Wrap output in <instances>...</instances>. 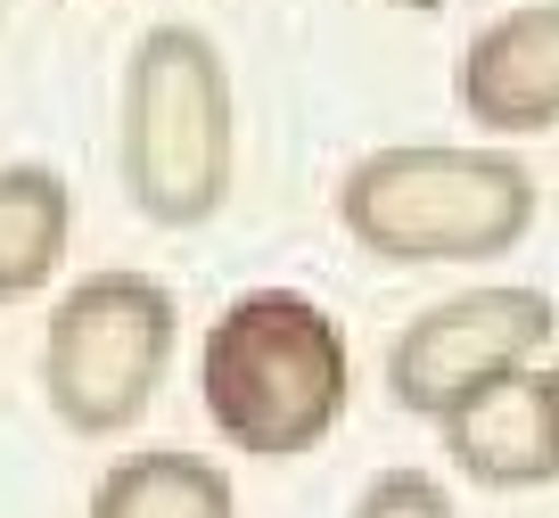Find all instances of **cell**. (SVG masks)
Returning <instances> with one entry per match:
<instances>
[{"label":"cell","instance_id":"7c38bea8","mask_svg":"<svg viewBox=\"0 0 559 518\" xmlns=\"http://www.w3.org/2000/svg\"><path fill=\"white\" fill-rule=\"evenodd\" d=\"M0 17H9V0H0Z\"/></svg>","mask_w":559,"mask_h":518},{"label":"cell","instance_id":"30bf717a","mask_svg":"<svg viewBox=\"0 0 559 518\" xmlns=\"http://www.w3.org/2000/svg\"><path fill=\"white\" fill-rule=\"evenodd\" d=\"M346 518H461L453 510V485L437 469H379V478L354 494Z\"/></svg>","mask_w":559,"mask_h":518},{"label":"cell","instance_id":"8992f818","mask_svg":"<svg viewBox=\"0 0 559 518\" xmlns=\"http://www.w3.org/2000/svg\"><path fill=\"white\" fill-rule=\"evenodd\" d=\"M453 107L502 149L559 132V0H519L477 25L453 58Z\"/></svg>","mask_w":559,"mask_h":518},{"label":"cell","instance_id":"6da1fadb","mask_svg":"<svg viewBox=\"0 0 559 518\" xmlns=\"http://www.w3.org/2000/svg\"><path fill=\"white\" fill-rule=\"evenodd\" d=\"M198 403H206V428L247 461L321 452L354 403L346 321L305 289L230 296L198 345Z\"/></svg>","mask_w":559,"mask_h":518},{"label":"cell","instance_id":"3957f363","mask_svg":"<svg viewBox=\"0 0 559 518\" xmlns=\"http://www.w3.org/2000/svg\"><path fill=\"white\" fill-rule=\"evenodd\" d=\"M116 173L140 223L198 231L230 207L239 173V91L206 25H148L116 83Z\"/></svg>","mask_w":559,"mask_h":518},{"label":"cell","instance_id":"277c9868","mask_svg":"<svg viewBox=\"0 0 559 518\" xmlns=\"http://www.w3.org/2000/svg\"><path fill=\"white\" fill-rule=\"evenodd\" d=\"M181 345V296L157 272H83L41 321V396L67 436L140 428Z\"/></svg>","mask_w":559,"mask_h":518},{"label":"cell","instance_id":"52a82bcc","mask_svg":"<svg viewBox=\"0 0 559 518\" xmlns=\"http://www.w3.org/2000/svg\"><path fill=\"white\" fill-rule=\"evenodd\" d=\"M444 461L486 494L559 485V363H526L444 420Z\"/></svg>","mask_w":559,"mask_h":518},{"label":"cell","instance_id":"8fae6325","mask_svg":"<svg viewBox=\"0 0 559 518\" xmlns=\"http://www.w3.org/2000/svg\"><path fill=\"white\" fill-rule=\"evenodd\" d=\"M379 9H412V17H437L444 0H379Z\"/></svg>","mask_w":559,"mask_h":518},{"label":"cell","instance_id":"ba28073f","mask_svg":"<svg viewBox=\"0 0 559 518\" xmlns=\"http://www.w3.org/2000/svg\"><path fill=\"white\" fill-rule=\"evenodd\" d=\"M74 247V181L41 156L0 165V305H25L67 272Z\"/></svg>","mask_w":559,"mask_h":518},{"label":"cell","instance_id":"7a4b0ae2","mask_svg":"<svg viewBox=\"0 0 559 518\" xmlns=\"http://www.w3.org/2000/svg\"><path fill=\"white\" fill-rule=\"evenodd\" d=\"M535 214L543 181L502 140H395L337 181V231L379 263H493Z\"/></svg>","mask_w":559,"mask_h":518},{"label":"cell","instance_id":"9c48e42d","mask_svg":"<svg viewBox=\"0 0 559 518\" xmlns=\"http://www.w3.org/2000/svg\"><path fill=\"white\" fill-rule=\"evenodd\" d=\"M83 518H239V485L190 445H140L99 469Z\"/></svg>","mask_w":559,"mask_h":518},{"label":"cell","instance_id":"5b68a950","mask_svg":"<svg viewBox=\"0 0 559 518\" xmlns=\"http://www.w3.org/2000/svg\"><path fill=\"white\" fill-rule=\"evenodd\" d=\"M551 338H559L551 289H535V280H477L461 296H437L428 313H412L386 338V403L444 428L493 379L543 363Z\"/></svg>","mask_w":559,"mask_h":518}]
</instances>
